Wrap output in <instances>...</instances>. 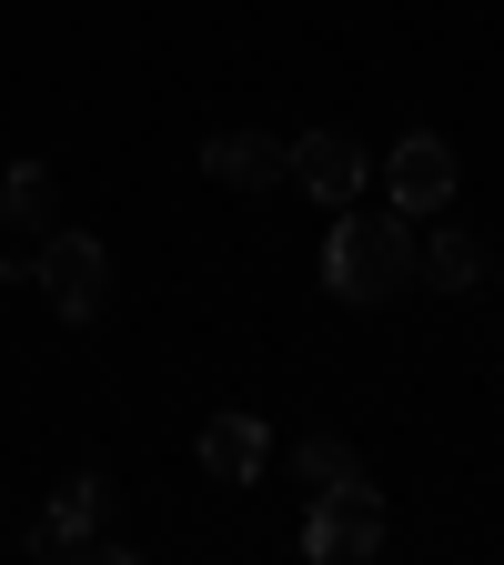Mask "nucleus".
<instances>
[{
  "label": "nucleus",
  "instance_id": "nucleus-5",
  "mask_svg": "<svg viewBox=\"0 0 504 565\" xmlns=\"http://www.w3.org/2000/svg\"><path fill=\"white\" fill-rule=\"evenodd\" d=\"M101 505H111V484H101V475L51 484V505H41V525H31V555H41V565L92 555V545H101Z\"/></svg>",
  "mask_w": 504,
  "mask_h": 565
},
{
  "label": "nucleus",
  "instance_id": "nucleus-3",
  "mask_svg": "<svg viewBox=\"0 0 504 565\" xmlns=\"http://www.w3.org/2000/svg\"><path fill=\"white\" fill-rule=\"evenodd\" d=\"M41 303L61 313V323H101V303H111V253H101V233H41Z\"/></svg>",
  "mask_w": 504,
  "mask_h": 565
},
{
  "label": "nucleus",
  "instance_id": "nucleus-11",
  "mask_svg": "<svg viewBox=\"0 0 504 565\" xmlns=\"http://www.w3.org/2000/svg\"><path fill=\"white\" fill-rule=\"evenodd\" d=\"M293 475L323 494V484H343V475H364V465H353V445H333V435H303L293 445Z\"/></svg>",
  "mask_w": 504,
  "mask_h": 565
},
{
  "label": "nucleus",
  "instance_id": "nucleus-4",
  "mask_svg": "<svg viewBox=\"0 0 504 565\" xmlns=\"http://www.w3.org/2000/svg\"><path fill=\"white\" fill-rule=\"evenodd\" d=\"M374 182H384L394 212H414V223H423V212H444V202H454L464 172H454V141H444V131H404L394 152L374 162Z\"/></svg>",
  "mask_w": 504,
  "mask_h": 565
},
{
  "label": "nucleus",
  "instance_id": "nucleus-2",
  "mask_svg": "<svg viewBox=\"0 0 504 565\" xmlns=\"http://www.w3.org/2000/svg\"><path fill=\"white\" fill-rule=\"evenodd\" d=\"M303 555L313 565H364V555H384V494H374V475H343V484L313 494Z\"/></svg>",
  "mask_w": 504,
  "mask_h": 565
},
{
  "label": "nucleus",
  "instance_id": "nucleus-8",
  "mask_svg": "<svg viewBox=\"0 0 504 565\" xmlns=\"http://www.w3.org/2000/svg\"><path fill=\"white\" fill-rule=\"evenodd\" d=\"M262 465H272L262 414H212V424H202V475H212V484H233V494H243Z\"/></svg>",
  "mask_w": 504,
  "mask_h": 565
},
{
  "label": "nucleus",
  "instance_id": "nucleus-7",
  "mask_svg": "<svg viewBox=\"0 0 504 565\" xmlns=\"http://www.w3.org/2000/svg\"><path fill=\"white\" fill-rule=\"evenodd\" d=\"M202 172L223 192H272V182H293V141H272V131H212Z\"/></svg>",
  "mask_w": 504,
  "mask_h": 565
},
{
  "label": "nucleus",
  "instance_id": "nucleus-1",
  "mask_svg": "<svg viewBox=\"0 0 504 565\" xmlns=\"http://www.w3.org/2000/svg\"><path fill=\"white\" fill-rule=\"evenodd\" d=\"M414 282V212H364V202H343L333 212V233H323V294L333 303H353V313H374V303H394Z\"/></svg>",
  "mask_w": 504,
  "mask_h": 565
},
{
  "label": "nucleus",
  "instance_id": "nucleus-10",
  "mask_svg": "<svg viewBox=\"0 0 504 565\" xmlns=\"http://www.w3.org/2000/svg\"><path fill=\"white\" fill-rule=\"evenodd\" d=\"M414 273H423V282H444V294H464V282H484V243L444 223L435 243H414Z\"/></svg>",
  "mask_w": 504,
  "mask_h": 565
},
{
  "label": "nucleus",
  "instance_id": "nucleus-6",
  "mask_svg": "<svg viewBox=\"0 0 504 565\" xmlns=\"http://www.w3.org/2000/svg\"><path fill=\"white\" fill-rule=\"evenodd\" d=\"M293 182L323 202V212H343V202H364V182H374V152L353 131H303L293 141Z\"/></svg>",
  "mask_w": 504,
  "mask_h": 565
},
{
  "label": "nucleus",
  "instance_id": "nucleus-9",
  "mask_svg": "<svg viewBox=\"0 0 504 565\" xmlns=\"http://www.w3.org/2000/svg\"><path fill=\"white\" fill-rule=\"evenodd\" d=\"M0 223H11V233H61V192H51V162H11V172H0Z\"/></svg>",
  "mask_w": 504,
  "mask_h": 565
}]
</instances>
